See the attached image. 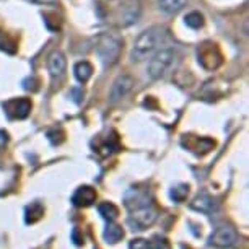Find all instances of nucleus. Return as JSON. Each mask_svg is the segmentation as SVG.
Listing matches in <instances>:
<instances>
[{
    "mask_svg": "<svg viewBox=\"0 0 249 249\" xmlns=\"http://www.w3.org/2000/svg\"><path fill=\"white\" fill-rule=\"evenodd\" d=\"M164 31L161 28H150V30L143 31L134 43V49H132V60H143L147 59L148 55H152L160 43L163 41Z\"/></svg>",
    "mask_w": 249,
    "mask_h": 249,
    "instance_id": "1",
    "label": "nucleus"
},
{
    "mask_svg": "<svg viewBox=\"0 0 249 249\" xmlns=\"http://www.w3.org/2000/svg\"><path fill=\"white\" fill-rule=\"evenodd\" d=\"M122 51V39L119 36L112 35V33H105L100 36L96 44V53L103 60V64L112 65L117 62Z\"/></svg>",
    "mask_w": 249,
    "mask_h": 249,
    "instance_id": "2",
    "label": "nucleus"
},
{
    "mask_svg": "<svg viewBox=\"0 0 249 249\" xmlns=\"http://www.w3.org/2000/svg\"><path fill=\"white\" fill-rule=\"evenodd\" d=\"M175 51L173 49H161L160 53L153 55V59L150 60L148 64V75L150 78L158 80L161 78L164 73L168 72V69L171 67L173 62H175Z\"/></svg>",
    "mask_w": 249,
    "mask_h": 249,
    "instance_id": "3",
    "label": "nucleus"
},
{
    "mask_svg": "<svg viewBox=\"0 0 249 249\" xmlns=\"http://www.w3.org/2000/svg\"><path fill=\"white\" fill-rule=\"evenodd\" d=\"M197 57H199V64L205 70H215L218 69L223 62L222 53H220L218 46L213 43H204L197 49Z\"/></svg>",
    "mask_w": 249,
    "mask_h": 249,
    "instance_id": "4",
    "label": "nucleus"
},
{
    "mask_svg": "<svg viewBox=\"0 0 249 249\" xmlns=\"http://www.w3.org/2000/svg\"><path fill=\"white\" fill-rule=\"evenodd\" d=\"M132 87H134V78L130 77V75H127V73L119 75V77H117V78L114 80L112 87H111L109 100H111L112 103L121 101L122 98H125V96L129 95V91L132 90Z\"/></svg>",
    "mask_w": 249,
    "mask_h": 249,
    "instance_id": "5",
    "label": "nucleus"
},
{
    "mask_svg": "<svg viewBox=\"0 0 249 249\" xmlns=\"http://www.w3.org/2000/svg\"><path fill=\"white\" fill-rule=\"evenodd\" d=\"M7 114L13 117V119H26L31 112V101L28 98H18V100H10L5 105Z\"/></svg>",
    "mask_w": 249,
    "mask_h": 249,
    "instance_id": "6",
    "label": "nucleus"
},
{
    "mask_svg": "<svg viewBox=\"0 0 249 249\" xmlns=\"http://www.w3.org/2000/svg\"><path fill=\"white\" fill-rule=\"evenodd\" d=\"M48 67L54 82H60L65 75V70H67V60H65L64 54L59 53V51L51 54V57L48 60Z\"/></svg>",
    "mask_w": 249,
    "mask_h": 249,
    "instance_id": "7",
    "label": "nucleus"
},
{
    "mask_svg": "<svg viewBox=\"0 0 249 249\" xmlns=\"http://www.w3.org/2000/svg\"><path fill=\"white\" fill-rule=\"evenodd\" d=\"M155 218H157V213H155L148 205H143V207H139L134 212L132 222L130 223H132L134 227H137L139 230H143V228H147L148 225H152L155 222Z\"/></svg>",
    "mask_w": 249,
    "mask_h": 249,
    "instance_id": "8",
    "label": "nucleus"
},
{
    "mask_svg": "<svg viewBox=\"0 0 249 249\" xmlns=\"http://www.w3.org/2000/svg\"><path fill=\"white\" fill-rule=\"evenodd\" d=\"M236 241V233L233 231L231 228H218L217 231L212 234V244L218 248H227L231 246Z\"/></svg>",
    "mask_w": 249,
    "mask_h": 249,
    "instance_id": "9",
    "label": "nucleus"
},
{
    "mask_svg": "<svg viewBox=\"0 0 249 249\" xmlns=\"http://www.w3.org/2000/svg\"><path fill=\"white\" fill-rule=\"evenodd\" d=\"M95 199H96L95 189H91V187H88V186H83L73 194L72 202L78 207H87V205H91L93 202H95Z\"/></svg>",
    "mask_w": 249,
    "mask_h": 249,
    "instance_id": "10",
    "label": "nucleus"
},
{
    "mask_svg": "<svg viewBox=\"0 0 249 249\" xmlns=\"http://www.w3.org/2000/svg\"><path fill=\"white\" fill-rule=\"evenodd\" d=\"M186 3H187V0H160L158 5L164 13L175 15V13L181 12L182 8L186 7Z\"/></svg>",
    "mask_w": 249,
    "mask_h": 249,
    "instance_id": "11",
    "label": "nucleus"
},
{
    "mask_svg": "<svg viewBox=\"0 0 249 249\" xmlns=\"http://www.w3.org/2000/svg\"><path fill=\"white\" fill-rule=\"evenodd\" d=\"M73 72H75V77H77L78 82L85 83L93 75V65L90 62H87V60H83V62H78L75 65Z\"/></svg>",
    "mask_w": 249,
    "mask_h": 249,
    "instance_id": "12",
    "label": "nucleus"
},
{
    "mask_svg": "<svg viewBox=\"0 0 249 249\" xmlns=\"http://www.w3.org/2000/svg\"><path fill=\"white\" fill-rule=\"evenodd\" d=\"M17 49H18L17 41L8 33L0 30V51H3L7 54H15Z\"/></svg>",
    "mask_w": 249,
    "mask_h": 249,
    "instance_id": "13",
    "label": "nucleus"
},
{
    "mask_svg": "<svg viewBox=\"0 0 249 249\" xmlns=\"http://www.w3.org/2000/svg\"><path fill=\"white\" fill-rule=\"evenodd\" d=\"M184 21L192 30H199V28L204 26V17H202L199 12H191L189 15H186Z\"/></svg>",
    "mask_w": 249,
    "mask_h": 249,
    "instance_id": "14",
    "label": "nucleus"
},
{
    "mask_svg": "<svg viewBox=\"0 0 249 249\" xmlns=\"http://www.w3.org/2000/svg\"><path fill=\"white\" fill-rule=\"evenodd\" d=\"M41 215H43V207L39 204H33L31 207H28V210H26V222L28 223L36 222V220L41 218Z\"/></svg>",
    "mask_w": 249,
    "mask_h": 249,
    "instance_id": "15",
    "label": "nucleus"
},
{
    "mask_svg": "<svg viewBox=\"0 0 249 249\" xmlns=\"http://www.w3.org/2000/svg\"><path fill=\"white\" fill-rule=\"evenodd\" d=\"M122 234L124 233H122V230L119 227H116V225H109L106 230V233H105V236L109 243H117L122 238Z\"/></svg>",
    "mask_w": 249,
    "mask_h": 249,
    "instance_id": "16",
    "label": "nucleus"
},
{
    "mask_svg": "<svg viewBox=\"0 0 249 249\" xmlns=\"http://www.w3.org/2000/svg\"><path fill=\"white\" fill-rule=\"evenodd\" d=\"M192 209L202 210V212H209V210L212 209V199H209L207 196H202L192 204Z\"/></svg>",
    "mask_w": 249,
    "mask_h": 249,
    "instance_id": "17",
    "label": "nucleus"
},
{
    "mask_svg": "<svg viewBox=\"0 0 249 249\" xmlns=\"http://www.w3.org/2000/svg\"><path fill=\"white\" fill-rule=\"evenodd\" d=\"M100 213L105 218L112 220V218L117 217V209H116V205H112V204H109V202H106V204L100 205Z\"/></svg>",
    "mask_w": 249,
    "mask_h": 249,
    "instance_id": "18",
    "label": "nucleus"
},
{
    "mask_svg": "<svg viewBox=\"0 0 249 249\" xmlns=\"http://www.w3.org/2000/svg\"><path fill=\"white\" fill-rule=\"evenodd\" d=\"M187 194H189V187H187L186 184H181V186H178L176 189H173L171 197L176 202H182L187 197Z\"/></svg>",
    "mask_w": 249,
    "mask_h": 249,
    "instance_id": "19",
    "label": "nucleus"
},
{
    "mask_svg": "<svg viewBox=\"0 0 249 249\" xmlns=\"http://www.w3.org/2000/svg\"><path fill=\"white\" fill-rule=\"evenodd\" d=\"M150 249H171L170 243L166 241L164 238H155V241L150 244Z\"/></svg>",
    "mask_w": 249,
    "mask_h": 249,
    "instance_id": "20",
    "label": "nucleus"
},
{
    "mask_svg": "<svg viewBox=\"0 0 249 249\" xmlns=\"http://www.w3.org/2000/svg\"><path fill=\"white\" fill-rule=\"evenodd\" d=\"M37 80L35 78V77H31V78H26L25 82H23V87H25V90H28V91H35V90H37Z\"/></svg>",
    "mask_w": 249,
    "mask_h": 249,
    "instance_id": "21",
    "label": "nucleus"
},
{
    "mask_svg": "<svg viewBox=\"0 0 249 249\" xmlns=\"http://www.w3.org/2000/svg\"><path fill=\"white\" fill-rule=\"evenodd\" d=\"M130 249H150V243L145 241V239H135V241L130 244Z\"/></svg>",
    "mask_w": 249,
    "mask_h": 249,
    "instance_id": "22",
    "label": "nucleus"
},
{
    "mask_svg": "<svg viewBox=\"0 0 249 249\" xmlns=\"http://www.w3.org/2000/svg\"><path fill=\"white\" fill-rule=\"evenodd\" d=\"M62 135H64V134L60 132V130H59V132H57V130H54V132H49V139H51V142H53V143L55 145V143H60V142L64 140Z\"/></svg>",
    "mask_w": 249,
    "mask_h": 249,
    "instance_id": "23",
    "label": "nucleus"
},
{
    "mask_svg": "<svg viewBox=\"0 0 249 249\" xmlns=\"http://www.w3.org/2000/svg\"><path fill=\"white\" fill-rule=\"evenodd\" d=\"M7 140H8V135L5 130H0V147H3V145L7 143Z\"/></svg>",
    "mask_w": 249,
    "mask_h": 249,
    "instance_id": "24",
    "label": "nucleus"
},
{
    "mask_svg": "<svg viewBox=\"0 0 249 249\" xmlns=\"http://www.w3.org/2000/svg\"><path fill=\"white\" fill-rule=\"evenodd\" d=\"M39 2H43V3H53V2H55V0H39Z\"/></svg>",
    "mask_w": 249,
    "mask_h": 249,
    "instance_id": "25",
    "label": "nucleus"
}]
</instances>
